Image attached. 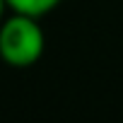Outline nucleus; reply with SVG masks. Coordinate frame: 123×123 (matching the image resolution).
<instances>
[{"mask_svg":"<svg viewBox=\"0 0 123 123\" xmlns=\"http://www.w3.org/2000/svg\"><path fill=\"white\" fill-rule=\"evenodd\" d=\"M46 46L43 29L36 17L15 12L0 22V58L12 68L34 65Z\"/></svg>","mask_w":123,"mask_h":123,"instance_id":"nucleus-1","label":"nucleus"},{"mask_svg":"<svg viewBox=\"0 0 123 123\" xmlns=\"http://www.w3.org/2000/svg\"><path fill=\"white\" fill-rule=\"evenodd\" d=\"M60 0H5V5L12 10V12H19V15H29V17H43L48 15L53 7H58Z\"/></svg>","mask_w":123,"mask_h":123,"instance_id":"nucleus-2","label":"nucleus"},{"mask_svg":"<svg viewBox=\"0 0 123 123\" xmlns=\"http://www.w3.org/2000/svg\"><path fill=\"white\" fill-rule=\"evenodd\" d=\"M5 7H7V5H5V0H0V22H3V12H5Z\"/></svg>","mask_w":123,"mask_h":123,"instance_id":"nucleus-3","label":"nucleus"}]
</instances>
